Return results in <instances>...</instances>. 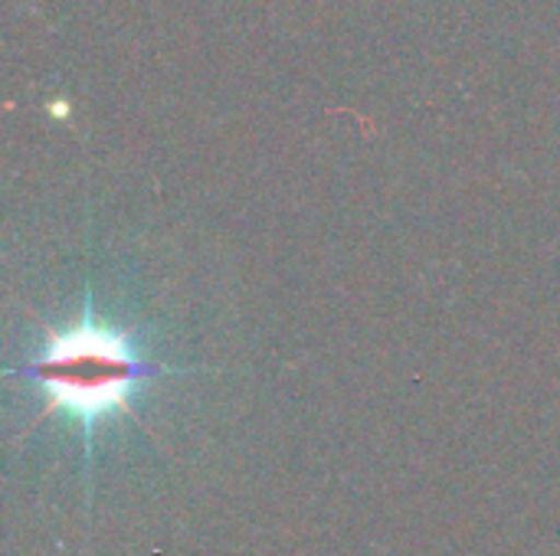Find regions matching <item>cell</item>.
Here are the masks:
<instances>
[{
	"label": "cell",
	"mask_w": 560,
	"mask_h": 556,
	"mask_svg": "<svg viewBox=\"0 0 560 556\" xmlns=\"http://www.w3.org/2000/svg\"><path fill=\"white\" fill-rule=\"evenodd\" d=\"M16 374L43 387L46 393L43 416L62 413L69 423L82 429L85 469H89L95 426L115 416H131L135 393L144 380L164 374H190V370L148 360L125 331L102 324L95 318L92 295H85L82 318L62 331H49L39 357H33L20 370H10V377Z\"/></svg>",
	"instance_id": "cell-1"
}]
</instances>
